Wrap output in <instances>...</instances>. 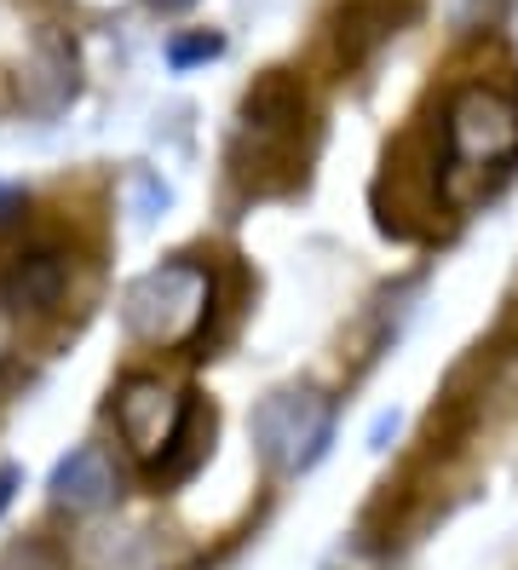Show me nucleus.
Wrapping results in <instances>:
<instances>
[{"mask_svg":"<svg viewBox=\"0 0 518 570\" xmlns=\"http://www.w3.org/2000/svg\"><path fill=\"white\" fill-rule=\"evenodd\" d=\"M518 161V98L490 81H467L443 105V196L467 203Z\"/></svg>","mask_w":518,"mask_h":570,"instance_id":"f257e3e1","label":"nucleus"},{"mask_svg":"<svg viewBox=\"0 0 518 570\" xmlns=\"http://www.w3.org/2000/svg\"><path fill=\"white\" fill-rule=\"evenodd\" d=\"M207 317H214V272L202 259H162L121 294L127 334L162 352H190L207 334Z\"/></svg>","mask_w":518,"mask_h":570,"instance_id":"f03ea898","label":"nucleus"},{"mask_svg":"<svg viewBox=\"0 0 518 570\" xmlns=\"http://www.w3.org/2000/svg\"><path fill=\"white\" fill-rule=\"evenodd\" d=\"M18 484H23V466H0V519H7V508H12Z\"/></svg>","mask_w":518,"mask_h":570,"instance_id":"1a4fd4ad","label":"nucleus"},{"mask_svg":"<svg viewBox=\"0 0 518 570\" xmlns=\"http://www.w3.org/2000/svg\"><path fill=\"white\" fill-rule=\"evenodd\" d=\"M185 397L190 392H173L162 375H127L116 386V404H110V421H116V439L127 444V455L145 466L162 461V450L173 444V426L185 415Z\"/></svg>","mask_w":518,"mask_h":570,"instance_id":"20e7f679","label":"nucleus"},{"mask_svg":"<svg viewBox=\"0 0 518 570\" xmlns=\"http://www.w3.org/2000/svg\"><path fill=\"white\" fill-rule=\"evenodd\" d=\"M116 490L121 479H116V461L104 455V444H76L47 479V501L69 519H92L104 508H116Z\"/></svg>","mask_w":518,"mask_h":570,"instance_id":"39448f33","label":"nucleus"},{"mask_svg":"<svg viewBox=\"0 0 518 570\" xmlns=\"http://www.w3.org/2000/svg\"><path fill=\"white\" fill-rule=\"evenodd\" d=\"M334 439V404L317 386H289V392H271L260 415H254V444L265 455L271 473H311Z\"/></svg>","mask_w":518,"mask_h":570,"instance_id":"7ed1b4c3","label":"nucleus"},{"mask_svg":"<svg viewBox=\"0 0 518 570\" xmlns=\"http://www.w3.org/2000/svg\"><path fill=\"white\" fill-rule=\"evenodd\" d=\"M12 203H18V196H12V190H0V214H7Z\"/></svg>","mask_w":518,"mask_h":570,"instance_id":"9d476101","label":"nucleus"},{"mask_svg":"<svg viewBox=\"0 0 518 570\" xmlns=\"http://www.w3.org/2000/svg\"><path fill=\"white\" fill-rule=\"evenodd\" d=\"M69 288V254L63 248H23L0 272V306L12 317H41L52 312Z\"/></svg>","mask_w":518,"mask_h":570,"instance_id":"423d86ee","label":"nucleus"},{"mask_svg":"<svg viewBox=\"0 0 518 570\" xmlns=\"http://www.w3.org/2000/svg\"><path fill=\"white\" fill-rule=\"evenodd\" d=\"M162 7H185V0H162Z\"/></svg>","mask_w":518,"mask_h":570,"instance_id":"9b49d317","label":"nucleus"},{"mask_svg":"<svg viewBox=\"0 0 518 570\" xmlns=\"http://www.w3.org/2000/svg\"><path fill=\"white\" fill-rule=\"evenodd\" d=\"M219 52H225V41L202 29V36H190V41H173L167 47V63H173V70H190V63H207V58H219Z\"/></svg>","mask_w":518,"mask_h":570,"instance_id":"6e6552de","label":"nucleus"},{"mask_svg":"<svg viewBox=\"0 0 518 570\" xmlns=\"http://www.w3.org/2000/svg\"><path fill=\"white\" fill-rule=\"evenodd\" d=\"M207 450H214V404H207L202 392H190L185 397V415H179V426H173V444L162 450V461L150 466V479L162 484V490H173V484H185L196 466L207 461Z\"/></svg>","mask_w":518,"mask_h":570,"instance_id":"0eeeda50","label":"nucleus"}]
</instances>
